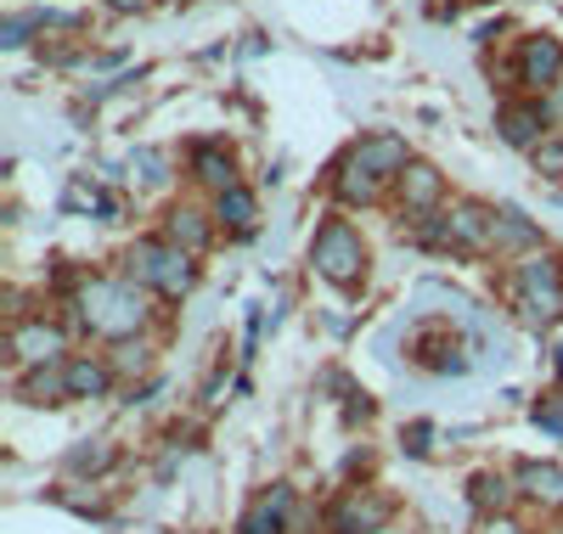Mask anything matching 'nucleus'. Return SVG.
Returning a JSON list of instances; mask_svg holds the SVG:
<instances>
[{
    "mask_svg": "<svg viewBox=\"0 0 563 534\" xmlns=\"http://www.w3.org/2000/svg\"><path fill=\"white\" fill-rule=\"evenodd\" d=\"M79 321L97 332V337H113V344H130V337L147 326V299H141V287L130 276H90L79 287Z\"/></svg>",
    "mask_w": 563,
    "mask_h": 534,
    "instance_id": "f257e3e1",
    "label": "nucleus"
},
{
    "mask_svg": "<svg viewBox=\"0 0 563 534\" xmlns=\"http://www.w3.org/2000/svg\"><path fill=\"white\" fill-rule=\"evenodd\" d=\"M124 276H130L135 287H153V293H164V299H186V293L198 287L192 254L175 248L169 236H141L135 248L124 254Z\"/></svg>",
    "mask_w": 563,
    "mask_h": 534,
    "instance_id": "f03ea898",
    "label": "nucleus"
},
{
    "mask_svg": "<svg viewBox=\"0 0 563 534\" xmlns=\"http://www.w3.org/2000/svg\"><path fill=\"white\" fill-rule=\"evenodd\" d=\"M512 310H519L525 326H547L563 315V259L536 248L519 259V270H512Z\"/></svg>",
    "mask_w": 563,
    "mask_h": 534,
    "instance_id": "7ed1b4c3",
    "label": "nucleus"
},
{
    "mask_svg": "<svg viewBox=\"0 0 563 534\" xmlns=\"http://www.w3.org/2000/svg\"><path fill=\"white\" fill-rule=\"evenodd\" d=\"M310 265H316L321 281L344 287V293L361 287L366 281V242H361V231L350 220H327L316 231V242H310Z\"/></svg>",
    "mask_w": 563,
    "mask_h": 534,
    "instance_id": "20e7f679",
    "label": "nucleus"
},
{
    "mask_svg": "<svg viewBox=\"0 0 563 534\" xmlns=\"http://www.w3.org/2000/svg\"><path fill=\"white\" fill-rule=\"evenodd\" d=\"M512 79L536 96H552L563 85V40L552 34H525L519 40V57H512Z\"/></svg>",
    "mask_w": 563,
    "mask_h": 534,
    "instance_id": "39448f33",
    "label": "nucleus"
},
{
    "mask_svg": "<svg viewBox=\"0 0 563 534\" xmlns=\"http://www.w3.org/2000/svg\"><path fill=\"white\" fill-rule=\"evenodd\" d=\"M445 231L456 254H496V209L479 198H462L445 209Z\"/></svg>",
    "mask_w": 563,
    "mask_h": 534,
    "instance_id": "423d86ee",
    "label": "nucleus"
},
{
    "mask_svg": "<svg viewBox=\"0 0 563 534\" xmlns=\"http://www.w3.org/2000/svg\"><path fill=\"white\" fill-rule=\"evenodd\" d=\"M395 518V507L384 496H372V490H344L333 501V512H327V529L333 534H384V523Z\"/></svg>",
    "mask_w": 563,
    "mask_h": 534,
    "instance_id": "0eeeda50",
    "label": "nucleus"
},
{
    "mask_svg": "<svg viewBox=\"0 0 563 534\" xmlns=\"http://www.w3.org/2000/svg\"><path fill=\"white\" fill-rule=\"evenodd\" d=\"M344 158H355L366 175H378L384 186H389V180H400V175L411 169V147H406V135H395V130L361 135V141H355V147H350Z\"/></svg>",
    "mask_w": 563,
    "mask_h": 534,
    "instance_id": "6e6552de",
    "label": "nucleus"
},
{
    "mask_svg": "<svg viewBox=\"0 0 563 534\" xmlns=\"http://www.w3.org/2000/svg\"><path fill=\"white\" fill-rule=\"evenodd\" d=\"M496 130H501L507 147L536 153L541 141L552 135V108H547V102H501V108H496Z\"/></svg>",
    "mask_w": 563,
    "mask_h": 534,
    "instance_id": "1a4fd4ad",
    "label": "nucleus"
},
{
    "mask_svg": "<svg viewBox=\"0 0 563 534\" xmlns=\"http://www.w3.org/2000/svg\"><path fill=\"white\" fill-rule=\"evenodd\" d=\"M12 355H18L23 366H63L68 337H63L57 321H18V326H12Z\"/></svg>",
    "mask_w": 563,
    "mask_h": 534,
    "instance_id": "9d476101",
    "label": "nucleus"
},
{
    "mask_svg": "<svg viewBox=\"0 0 563 534\" xmlns=\"http://www.w3.org/2000/svg\"><path fill=\"white\" fill-rule=\"evenodd\" d=\"M395 191H400V220H406V214H411V220L440 214V203H445V175H440L434 164H417V158H411V169L395 180Z\"/></svg>",
    "mask_w": 563,
    "mask_h": 534,
    "instance_id": "9b49d317",
    "label": "nucleus"
},
{
    "mask_svg": "<svg viewBox=\"0 0 563 534\" xmlns=\"http://www.w3.org/2000/svg\"><path fill=\"white\" fill-rule=\"evenodd\" d=\"M214 214H203V209H192V203H180V209H169V220H164V236L175 242V248H186V254H203L209 242H214Z\"/></svg>",
    "mask_w": 563,
    "mask_h": 534,
    "instance_id": "f8f14e48",
    "label": "nucleus"
},
{
    "mask_svg": "<svg viewBox=\"0 0 563 534\" xmlns=\"http://www.w3.org/2000/svg\"><path fill=\"white\" fill-rule=\"evenodd\" d=\"M288 512H294V490L288 483H271V490L249 507L238 534H288Z\"/></svg>",
    "mask_w": 563,
    "mask_h": 534,
    "instance_id": "ddd939ff",
    "label": "nucleus"
},
{
    "mask_svg": "<svg viewBox=\"0 0 563 534\" xmlns=\"http://www.w3.org/2000/svg\"><path fill=\"white\" fill-rule=\"evenodd\" d=\"M512 483H519V496L536 501V507H563V467H552V461H525L512 472Z\"/></svg>",
    "mask_w": 563,
    "mask_h": 534,
    "instance_id": "4468645a",
    "label": "nucleus"
},
{
    "mask_svg": "<svg viewBox=\"0 0 563 534\" xmlns=\"http://www.w3.org/2000/svg\"><path fill=\"white\" fill-rule=\"evenodd\" d=\"M68 400H102L113 388V360H90V355H74L68 366Z\"/></svg>",
    "mask_w": 563,
    "mask_h": 534,
    "instance_id": "2eb2a0df",
    "label": "nucleus"
},
{
    "mask_svg": "<svg viewBox=\"0 0 563 534\" xmlns=\"http://www.w3.org/2000/svg\"><path fill=\"white\" fill-rule=\"evenodd\" d=\"M541 248V225L525 220L519 209H496V254H536Z\"/></svg>",
    "mask_w": 563,
    "mask_h": 534,
    "instance_id": "dca6fc26",
    "label": "nucleus"
},
{
    "mask_svg": "<svg viewBox=\"0 0 563 534\" xmlns=\"http://www.w3.org/2000/svg\"><path fill=\"white\" fill-rule=\"evenodd\" d=\"M192 180H203L209 191L238 186V164H231V153L220 147V141H198L192 147Z\"/></svg>",
    "mask_w": 563,
    "mask_h": 534,
    "instance_id": "f3484780",
    "label": "nucleus"
},
{
    "mask_svg": "<svg viewBox=\"0 0 563 534\" xmlns=\"http://www.w3.org/2000/svg\"><path fill=\"white\" fill-rule=\"evenodd\" d=\"M333 191H339V203L366 209V203H378V198H384V180H378V175H366L355 158H344L339 175H333Z\"/></svg>",
    "mask_w": 563,
    "mask_h": 534,
    "instance_id": "a211bd4d",
    "label": "nucleus"
},
{
    "mask_svg": "<svg viewBox=\"0 0 563 534\" xmlns=\"http://www.w3.org/2000/svg\"><path fill=\"white\" fill-rule=\"evenodd\" d=\"M214 220L220 225H231V231H254V220H260V198L238 180V186H225V191H214Z\"/></svg>",
    "mask_w": 563,
    "mask_h": 534,
    "instance_id": "6ab92c4d",
    "label": "nucleus"
},
{
    "mask_svg": "<svg viewBox=\"0 0 563 534\" xmlns=\"http://www.w3.org/2000/svg\"><path fill=\"white\" fill-rule=\"evenodd\" d=\"M68 366V360H63ZM63 366H29V377L18 382V394L29 400V405H57V400H68V371Z\"/></svg>",
    "mask_w": 563,
    "mask_h": 534,
    "instance_id": "aec40b11",
    "label": "nucleus"
},
{
    "mask_svg": "<svg viewBox=\"0 0 563 534\" xmlns=\"http://www.w3.org/2000/svg\"><path fill=\"white\" fill-rule=\"evenodd\" d=\"M512 496H519V483H512V478H501V472H479V478H474V490H467L474 512H485V518H501Z\"/></svg>",
    "mask_w": 563,
    "mask_h": 534,
    "instance_id": "412c9836",
    "label": "nucleus"
},
{
    "mask_svg": "<svg viewBox=\"0 0 563 534\" xmlns=\"http://www.w3.org/2000/svg\"><path fill=\"white\" fill-rule=\"evenodd\" d=\"M130 180H135V186H164V180H169V158H164L158 147H141V153L130 158Z\"/></svg>",
    "mask_w": 563,
    "mask_h": 534,
    "instance_id": "4be33fe9",
    "label": "nucleus"
},
{
    "mask_svg": "<svg viewBox=\"0 0 563 534\" xmlns=\"http://www.w3.org/2000/svg\"><path fill=\"white\" fill-rule=\"evenodd\" d=\"M102 467H113V450H108L102 440H90V445L68 450V472H102Z\"/></svg>",
    "mask_w": 563,
    "mask_h": 534,
    "instance_id": "5701e85b",
    "label": "nucleus"
},
{
    "mask_svg": "<svg viewBox=\"0 0 563 534\" xmlns=\"http://www.w3.org/2000/svg\"><path fill=\"white\" fill-rule=\"evenodd\" d=\"M536 175H547V180H563V141H541L536 147Z\"/></svg>",
    "mask_w": 563,
    "mask_h": 534,
    "instance_id": "b1692460",
    "label": "nucleus"
},
{
    "mask_svg": "<svg viewBox=\"0 0 563 534\" xmlns=\"http://www.w3.org/2000/svg\"><path fill=\"white\" fill-rule=\"evenodd\" d=\"M536 427L552 433V440H563V394H552V400L536 405Z\"/></svg>",
    "mask_w": 563,
    "mask_h": 534,
    "instance_id": "393cba45",
    "label": "nucleus"
},
{
    "mask_svg": "<svg viewBox=\"0 0 563 534\" xmlns=\"http://www.w3.org/2000/svg\"><path fill=\"white\" fill-rule=\"evenodd\" d=\"M34 29H40V12H34V18H7V29H0V45H7V52H18V45H29Z\"/></svg>",
    "mask_w": 563,
    "mask_h": 534,
    "instance_id": "a878e982",
    "label": "nucleus"
},
{
    "mask_svg": "<svg viewBox=\"0 0 563 534\" xmlns=\"http://www.w3.org/2000/svg\"><path fill=\"white\" fill-rule=\"evenodd\" d=\"M113 371H147V349H141V344H119Z\"/></svg>",
    "mask_w": 563,
    "mask_h": 534,
    "instance_id": "bb28decb",
    "label": "nucleus"
},
{
    "mask_svg": "<svg viewBox=\"0 0 563 534\" xmlns=\"http://www.w3.org/2000/svg\"><path fill=\"white\" fill-rule=\"evenodd\" d=\"M479 534H530V529H525V523H512V518L501 512V518H485V523H479Z\"/></svg>",
    "mask_w": 563,
    "mask_h": 534,
    "instance_id": "cd10ccee",
    "label": "nucleus"
},
{
    "mask_svg": "<svg viewBox=\"0 0 563 534\" xmlns=\"http://www.w3.org/2000/svg\"><path fill=\"white\" fill-rule=\"evenodd\" d=\"M406 440H411V445H406V450H411V456H422V450H429V427H422V422H417V427H411V433H406Z\"/></svg>",
    "mask_w": 563,
    "mask_h": 534,
    "instance_id": "c85d7f7f",
    "label": "nucleus"
},
{
    "mask_svg": "<svg viewBox=\"0 0 563 534\" xmlns=\"http://www.w3.org/2000/svg\"><path fill=\"white\" fill-rule=\"evenodd\" d=\"M113 12H135V7H147V0H108Z\"/></svg>",
    "mask_w": 563,
    "mask_h": 534,
    "instance_id": "c756f323",
    "label": "nucleus"
},
{
    "mask_svg": "<svg viewBox=\"0 0 563 534\" xmlns=\"http://www.w3.org/2000/svg\"><path fill=\"white\" fill-rule=\"evenodd\" d=\"M552 366H558V377H563V349H558V355H552Z\"/></svg>",
    "mask_w": 563,
    "mask_h": 534,
    "instance_id": "7c9ffc66",
    "label": "nucleus"
}]
</instances>
